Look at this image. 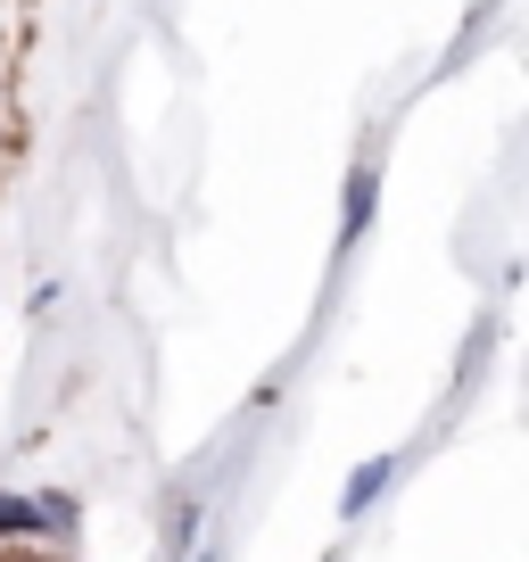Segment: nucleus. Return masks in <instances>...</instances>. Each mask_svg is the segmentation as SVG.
Wrapping results in <instances>:
<instances>
[]
</instances>
